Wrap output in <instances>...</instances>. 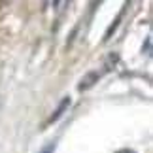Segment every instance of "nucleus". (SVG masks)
<instances>
[{
    "instance_id": "3",
    "label": "nucleus",
    "mask_w": 153,
    "mask_h": 153,
    "mask_svg": "<svg viewBox=\"0 0 153 153\" xmlns=\"http://www.w3.org/2000/svg\"><path fill=\"white\" fill-rule=\"evenodd\" d=\"M117 153H134V151H131V149H119Z\"/></svg>"
},
{
    "instance_id": "2",
    "label": "nucleus",
    "mask_w": 153,
    "mask_h": 153,
    "mask_svg": "<svg viewBox=\"0 0 153 153\" xmlns=\"http://www.w3.org/2000/svg\"><path fill=\"white\" fill-rule=\"evenodd\" d=\"M40 153H55V142L53 144H49V146H45V148L40 151Z\"/></svg>"
},
{
    "instance_id": "1",
    "label": "nucleus",
    "mask_w": 153,
    "mask_h": 153,
    "mask_svg": "<svg viewBox=\"0 0 153 153\" xmlns=\"http://www.w3.org/2000/svg\"><path fill=\"white\" fill-rule=\"evenodd\" d=\"M68 106H70V98L66 97V98H64V100H62L61 104H59V108L55 110V114H53V115L49 117V123H51V121H57V119H59V117H61V115L64 114V110H66V108H68Z\"/></svg>"
}]
</instances>
